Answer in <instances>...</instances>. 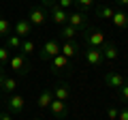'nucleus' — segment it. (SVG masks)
Returning a JSON list of instances; mask_svg holds the SVG:
<instances>
[{"label":"nucleus","mask_w":128,"mask_h":120,"mask_svg":"<svg viewBox=\"0 0 128 120\" xmlns=\"http://www.w3.org/2000/svg\"><path fill=\"white\" fill-rule=\"evenodd\" d=\"M68 26H73L77 32H83L90 28V13L83 11H68Z\"/></svg>","instance_id":"nucleus-1"},{"label":"nucleus","mask_w":128,"mask_h":120,"mask_svg":"<svg viewBox=\"0 0 128 120\" xmlns=\"http://www.w3.org/2000/svg\"><path fill=\"white\" fill-rule=\"evenodd\" d=\"M83 41H86L88 47H102L107 43V39H105V32L102 30L90 26L88 30H83Z\"/></svg>","instance_id":"nucleus-2"},{"label":"nucleus","mask_w":128,"mask_h":120,"mask_svg":"<svg viewBox=\"0 0 128 120\" xmlns=\"http://www.w3.org/2000/svg\"><path fill=\"white\" fill-rule=\"evenodd\" d=\"M9 65H11V71H13L15 75H28L30 73V62H28V58L22 51H17L15 56H11Z\"/></svg>","instance_id":"nucleus-3"},{"label":"nucleus","mask_w":128,"mask_h":120,"mask_svg":"<svg viewBox=\"0 0 128 120\" xmlns=\"http://www.w3.org/2000/svg\"><path fill=\"white\" fill-rule=\"evenodd\" d=\"M60 54V41L58 39H47L41 47H38V58L41 60H51Z\"/></svg>","instance_id":"nucleus-4"},{"label":"nucleus","mask_w":128,"mask_h":120,"mask_svg":"<svg viewBox=\"0 0 128 120\" xmlns=\"http://www.w3.org/2000/svg\"><path fill=\"white\" fill-rule=\"evenodd\" d=\"M26 19L32 24V28H41V26H45V22H47V11L43 9V7H32V9L28 11Z\"/></svg>","instance_id":"nucleus-5"},{"label":"nucleus","mask_w":128,"mask_h":120,"mask_svg":"<svg viewBox=\"0 0 128 120\" xmlns=\"http://www.w3.org/2000/svg\"><path fill=\"white\" fill-rule=\"evenodd\" d=\"M83 60H86L90 67H102L105 65V56H102L100 47H88L83 51Z\"/></svg>","instance_id":"nucleus-6"},{"label":"nucleus","mask_w":128,"mask_h":120,"mask_svg":"<svg viewBox=\"0 0 128 120\" xmlns=\"http://www.w3.org/2000/svg\"><path fill=\"white\" fill-rule=\"evenodd\" d=\"M4 103H6L9 114H22L24 107H26V99H24L22 94H9V97L4 99Z\"/></svg>","instance_id":"nucleus-7"},{"label":"nucleus","mask_w":128,"mask_h":120,"mask_svg":"<svg viewBox=\"0 0 128 120\" xmlns=\"http://www.w3.org/2000/svg\"><path fill=\"white\" fill-rule=\"evenodd\" d=\"M47 109H49V114L54 116L56 120H64L66 116H68V105H66L64 101H58V99H54Z\"/></svg>","instance_id":"nucleus-8"},{"label":"nucleus","mask_w":128,"mask_h":120,"mask_svg":"<svg viewBox=\"0 0 128 120\" xmlns=\"http://www.w3.org/2000/svg\"><path fill=\"white\" fill-rule=\"evenodd\" d=\"M13 34H17L19 39H30V34H32V24L28 22L26 17H19L17 22H15V26H13Z\"/></svg>","instance_id":"nucleus-9"},{"label":"nucleus","mask_w":128,"mask_h":120,"mask_svg":"<svg viewBox=\"0 0 128 120\" xmlns=\"http://www.w3.org/2000/svg\"><path fill=\"white\" fill-rule=\"evenodd\" d=\"M60 54L66 56L68 60H73V58H77V56L81 54V47H79L75 41H62L60 43Z\"/></svg>","instance_id":"nucleus-10"},{"label":"nucleus","mask_w":128,"mask_h":120,"mask_svg":"<svg viewBox=\"0 0 128 120\" xmlns=\"http://www.w3.org/2000/svg\"><path fill=\"white\" fill-rule=\"evenodd\" d=\"M126 82H128V79L124 77L122 73H118V71H107V73H105V84H107V86H111V88H115V90L122 88Z\"/></svg>","instance_id":"nucleus-11"},{"label":"nucleus","mask_w":128,"mask_h":120,"mask_svg":"<svg viewBox=\"0 0 128 120\" xmlns=\"http://www.w3.org/2000/svg\"><path fill=\"white\" fill-rule=\"evenodd\" d=\"M68 62H70V60L66 58V56L58 54V56H56V58H51V69H49V71H51V73H54V75H62L64 71L68 69Z\"/></svg>","instance_id":"nucleus-12"},{"label":"nucleus","mask_w":128,"mask_h":120,"mask_svg":"<svg viewBox=\"0 0 128 120\" xmlns=\"http://www.w3.org/2000/svg\"><path fill=\"white\" fill-rule=\"evenodd\" d=\"M49 19L54 24H58V26H66L68 24V11H64L58 5H54L51 7V13H49Z\"/></svg>","instance_id":"nucleus-13"},{"label":"nucleus","mask_w":128,"mask_h":120,"mask_svg":"<svg viewBox=\"0 0 128 120\" xmlns=\"http://www.w3.org/2000/svg\"><path fill=\"white\" fill-rule=\"evenodd\" d=\"M51 90H54V99H58V101H64V103H66V101L70 99V86H68L66 82H58Z\"/></svg>","instance_id":"nucleus-14"},{"label":"nucleus","mask_w":128,"mask_h":120,"mask_svg":"<svg viewBox=\"0 0 128 120\" xmlns=\"http://www.w3.org/2000/svg\"><path fill=\"white\" fill-rule=\"evenodd\" d=\"M51 101H54V90L51 88H43L41 94H38V109H47Z\"/></svg>","instance_id":"nucleus-15"},{"label":"nucleus","mask_w":128,"mask_h":120,"mask_svg":"<svg viewBox=\"0 0 128 120\" xmlns=\"http://www.w3.org/2000/svg\"><path fill=\"white\" fill-rule=\"evenodd\" d=\"M111 22H113L115 28H120V30H126V28H128V13H124V11H115L113 17H111Z\"/></svg>","instance_id":"nucleus-16"},{"label":"nucleus","mask_w":128,"mask_h":120,"mask_svg":"<svg viewBox=\"0 0 128 120\" xmlns=\"http://www.w3.org/2000/svg\"><path fill=\"white\" fill-rule=\"evenodd\" d=\"M113 13H115V9H113V7H109V5H96L94 7V15H96V17L111 19V17H113Z\"/></svg>","instance_id":"nucleus-17"},{"label":"nucleus","mask_w":128,"mask_h":120,"mask_svg":"<svg viewBox=\"0 0 128 120\" xmlns=\"http://www.w3.org/2000/svg\"><path fill=\"white\" fill-rule=\"evenodd\" d=\"M100 51H102V56H105V60H118V58H120L118 47H115L113 43H109V41H107L105 45L100 47Z\"/></svg>","instance_id":"nucleus-18"},{"label":"nucleus","mask_w":128,"mask_h":120,"mask_svg":"<svg viewBox=\"0 0 128 120\" xmlns=\"http://www.w3.org/2000/svg\"><path fill=\"white\" fill-rule=\"evenodd\" d=\"M77 30H75L73 26H68V24H66V26H60V34L58 37L62 39V41H75V37H77Z\"/></svg>","instance_id":"nucleus-19"},{"label":"nucleus","mask_w":128,"mask_h":120,"mask_svg":"<svg viewBox=\"0 0 128 120\" xmlns=\"http://www.w3.org/2000/svg\"><path fill=\"white\" fill-rule=\"evenodd\" d=\"M19 51H22V54L28 58V56H32L34 51H36V43L32 41V39H24V41H22V47H19Z\"/></svg>","instance_id":"nucleus-20"},{"label":"nucleus","mask_w":128,"mask_h":120,"mask_svg":"<svg viewBox=\"0 0 128 120\" xmlns=\"http://www.w3.org/2000/svg\"><path fill=\"white\" fill-rule=\"evenodd\" d=\"M2 90H4V94L9 97V94H15V90H17V79L15 77H4V82H2Z\"/></svg>","instance_id":"nucleus-21"},{"label":"nucleus","mask_w":128,"mask_h":120,"mask_svg":"<svg viewBox=\"0 0 128 120\" xmlns=\"http://www.w3.org/2000/svg\"><path fill=\"white\" fill-rule=\"evenodd\" d=\"M22 41H24V39H19L17 34L11 32L9 37H6V47H9V49H13V51H19V47H22Z\"/></svg>","instance_id":"nucleus-22"},{"label":"nucleus","mask_w":128,"mask_h":120,"mask_svg":"<svg viewBox=\"0 0 128 120\" xmlns=\"http://www.w3.org/2000/svg\"><path fill=\"white\" fill-rule=\"evenodd\" d=\"M9 34H11V24H9V19H6V17L0 15V37L6 39Z\"/></svg>","instance_id":"nucleus-23"},{"label":"nucleus","mask_w":128,"mask_h":120,"mask_svg":"<svg viewBox=\"0 0 128 120\" xmlns=\"http://www.w3.org/2000/svg\"><path fill=\"white\" fill-rule=\"evenodd\" d=\"M75 5H77L83 13H90V9L94 7V0H75Z\"/></svg>","instance_id":"nucleus-24"},{"label":"nucleus","mask_w":128,"mask_h":120,"mask_svg":"<svg viewBox=\"0 0 128 120\" xmlns=\"http://www.w3.org/2000/svg\"><path fill=\"white\" fill-rule=\"evenodd\" d=\"M9 60H11V49L9 47H0V65L4 67Z\"/></svg>","instance_id":"nucleus-25"},{"label":"nucleus","mask_w":128,"mask_h":120,"mask_svg":"<svg viewBox=\"0 0 128 120\" xmlns=\"http://www.w3.org/2000/svg\"><path fill=\"white\" fill-rule=\"evenodd\" d=\"M118 99H120V101H124V103H128V82L124 84L122 88H118Z\"/></svg>","instance_id":"nucleus-26"},{"label":"nucleus","mask_w":128,"mask_h":120,"mask_svg":"<svg viewBox=\"0 0 128 120\" xmlns=\"http://www.w3.org/2000/svg\"><path fill=\"white\" fill-rule=\"evenodd\" d=\"M58 7H60V9H64V11H68V9H73V7H75V0H58Z\"/></svg>","instance_id":"nucleus-27"},{"label":"nucleus","mask_w":128,"mask_h":120,"mask_svg":"<svg viewBox=\"0 0 128 120\" xmlns=\"http://www.w3.org/2000/svg\"><path fill=\"white\" fill-rule=\"evenodd\" d=\"M118 120H128V105L118 111Z\"/></svg>","instance_id":"nucleus-28"},{"label":"nucleus","mask_w":128,"mask_h":120,"mask_svg":"<svg viewBox=\"0 0 128 120\" xmlns=\"http://www.w3.org/2000/svg\"><path fill=\"white\" fill-rule=\"evenodd\" d=\"M118 111H120L118 107H109V109H107V116H109L111 120H118Z\"/></svg>","instance_id":"nucleus-29"},{"label":"nucleus","mask_w":128,"mask_h":120,"mask_svg":"<svg viewBox=\"0 0 128 120\" xmlns=\"http://www.w3.org/2000/svg\"><path fill=\"white\" fill-rule=\"evenodd\" d=\"M0 120H15L13 114H9V111H0Z\"/></svg>","instance_id":"nucleus-30"},{"label":"nucleus","mask_w":128,"mask_h":120,"mask_svg":"<svg viewBox=\"0 0 128 120\" xmlns=\"http://www.w3.org/2000/svg\"><path fill=\"white\" fill-rule=\"evenodd\" d=\"M41 2H43V7H49V9L54 5H58V0H41Z\"/></svg>","instance_id":"nucleus-31"},{"label":"nucleus","mask_w":128,"mask_h":120,"mask_svg":"<svg viewBox=\"0 0 128 120\" xmlns=\"http://www.w3.org/2000/svg\"><path fill=\"white\" fill-rule=\"evenodd\" d=\"M4 77H6V75H4V67L0 65V86H2V82H4Z\"/></svg>","instance_id":"nucleus-32"},{"label":"nucleus","mask_w":128,"mask_h":120,"mask_svg":"<svg viewBox=\"0 0 128 120\" xmlns=\"http://www.w3.org/2000/svg\"><path fill=\"white\" fill-rule=\"evenodd\" d=\"M118 5H122V7H128V0H115Z\"/></svg>","instance_id":"nucleus-33"},{"label":"nucleus","mask_w":128,"mask_h":120,"mask_svg":"<svg viewBox=\"0 0 128 120\" xmlns=\"http://www.w3.org/2000/svg\"><path fill=\"white\" fill-rule=\"evenodd\" d=\"M2 99H4V97H2V92H0V103H2Z\"/></svg>","instance_id":"nucleus-34"},{"label":"nucleus","mask_w":128,"mask_h":120,"mask_svg":"<svg viewBox=\"0 0 128 120\" xmlns=\"http://www.w3.org/2000/svg\"><path fill=\"white\" fill-rule=\"evenodd\" d=\"M32 120H43V118H32Z\"/></svg>","instance_id":"nucleus-35"}]
</instances>
